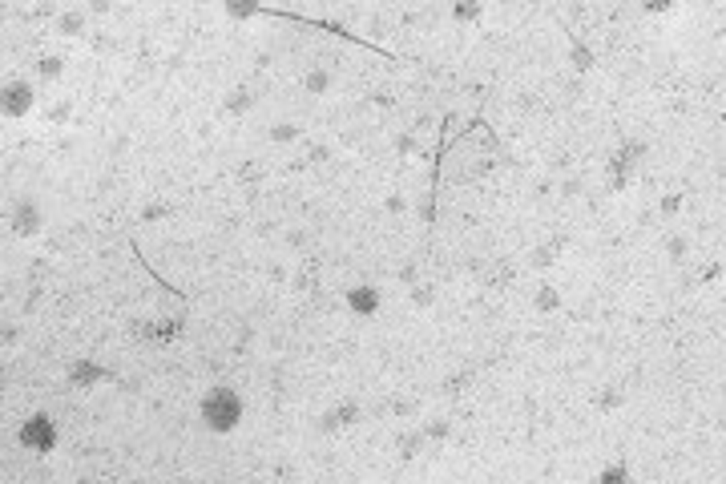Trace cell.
<instances>
[{
	"label": "cell",
	"instance_id": "4",
	"mask_svg": "<svg viewBox=\"0 0 726 484\" xmlns=\"http://www.w3.org/2000/svg\"><path fill=\"white\" fill-rule=\"evenodd\" d=\"M13 230L16 234H36L41 230V210L32 206V202H20L13 210Z\"/></svg>",
	"mask_w": 726,
	"mask_h": 484
},
{
	"label": "cell",
	"instance_id": "8",
	"mask_svg": "<svg viewBox=\"0 0 726 484\" xmlns=\"http://www.w3.org/2000/svg\"><path fill=\"white\" fill-rule=\"evenodd\" d=\"M307 89H311V93H323V89H327V73H311V77H307Z\"/></svg>",
	"mask_w": 726,
	"mask_h": 484
},
{
	"label": "cell",
	"instance_id": "2",
	"mask_svg": "<svg viewBox=\"0 0 726 484\" xmlns=\"http://www.w3.org/2000/svg\"><path fill=\"white\" fill-rule=\"evenodd\" d=\"M53 440H57V432H53V424H48V416H32L25 428H20V444L32 452H48L53 448Z\"/></svg>",
	"mask_w": 726,
	"mask_h": 484
},
{
	"label": "cell",
	"instance_id": "6",
	"mask_svg": "<svg viewBox=\"0 0 726 484\" xmlns=\"http://www.w3.org/2000/svg\"><path fill=\"white\" fill-rule=\"evenodd\" d=\"M97 375H101V371H97V368H89V363H73V371H69V379H73V384H81V387H85V384H93Z\"/></svg>",
	"mask_w": 726,
	"mask_h": 484
},
{
	"label": "cell",
	"instance_id": "7",
	"mask_svg": "<svg viewBox=\"0 0 726 484\" xmlns=\"http://www.w3.org/2000/svg\"><path fill=\"white\" fill-rule=\"evenodd\" d=\"M226 8H230L234 16H250V13H258L255 0H226Z\"/></svg>",
	"mask_w": 726,
	"mask_h": 484
},
{
	"label": "cell",
	"instance_id": "3",
	"mask_svg": "<svg viewBox=\"0 0 726 484\" xmlns=\"http://www.w3.org/2000/svg\"><path fill=\"white\" fill-rule=\"evenodd\" d=\"M29 105H32V89L25 85V81H13V85L4 89V113H8V117H13V113L20 117Z\"/></svg>",
	"mask_w": 726,
	"mask_h": 484
},
{
	"label": "cell",
	"instance_id": "9",
	"mask_svg": "<svg viewBox=\"0 0 726 484\" xmlns=\"http://www.w3.org/2000/svg\"><path fill=\"white\" fill-rule=\"evenodd\" d=\"M77 29H81V16H77V13H73V16H65V20H61V32H65V36H73Z\"/></svg>",
	"mask_w": 726,
	"mask_h": 484
},
{
	"label": "cell",
	"instance_id": "5",
	"mask_svg": "<svg viewBox=\"0 0 726 484\" xmlns=\"http://www.w3.org/2000/svg\"><path fill=\"white\" fill-rule=\"evenodd\" d=\"M347 303H351L359 315H371V311L379 307V299H375V290H371V287H355L351 295H347Z\"/></svg>",
	"mask_w": 726,
	"mask_h": 484
},
{
	"label": "cell",
	"instance_id": "1",
	"mask_svg": "<svg viewBox=\"0 0 726 484\" xmlns=\"http://www.w3.org/2000/svg\"><path fill=\"white\" fill-rule=\"evenodd\" d=\"M202 419H206L214 432H230L242 419V400L234 387H210L206 400H202Z\"/></svg>",
	"mask_w": 726,
	"mask_h": 484
}]
</instances>
